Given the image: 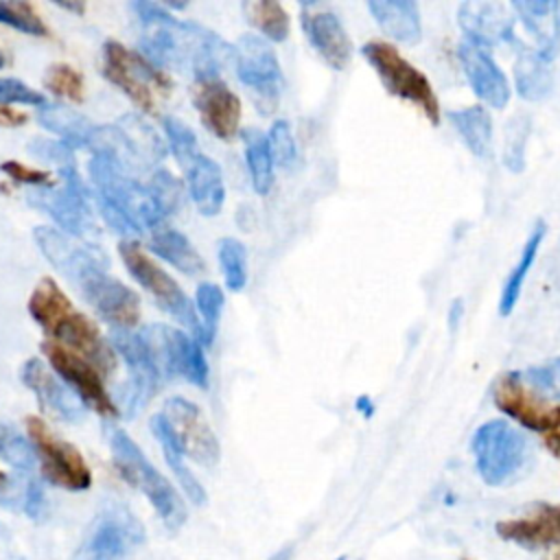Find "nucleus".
<instances>
[{
  "label": "nucleus",
  "mask_w": 560,
  "mask_h": 560,
  "mask_svg": "<svg viewBox=\"0 0 560 560\" xmlns=\"http://www.w3.org/2000/svg\"><path fill=\"white\" fill-rule=\"evenodd\" d=\"M7 486V477H4V472L0 470V488H4Z\"/></svg>",
  "instance_id": "4d7b16f0"
},
{
  "label": "nucleus",
  "mask_w": 560,
  "mask_h": 560,
  "mask_svg": "<svg viewBox=\"0 0 560 560\" xmlns=\"http://www.w3.org/2000/svg\"><path fill=\"white\" fill-rule=\"evenodd\" d=\"M512 9L523 20L525 28L536 37L538 52L551 61L560 42V2L551 0H518Z\"/></svg>",
  "instance_id": "393cba45"
},
{
  "label": "nucleus",
  "mask_w": 560,
  "mask_h": 560,
  "mask_svg": "<svg viewBox=\"0 0 560 560\" xmlns=\"http://www.w3.org/2000/svg\"><path fill=\"white\" fill-rule=\"evenodd\" d=\"M142 337L153 354L160 376H184L197 387H208L210 370L201 343L190 339L186 332L166 324H151L142 330Z\"/></svg>",
  "instance_id": "1a4fd4ad"
},
{
  "label": "nucleus",
  "mask_w": 560,
  "mask_h": 560,
  "mask_svg": "<svg viewBox=\"0 0 560 560\" xmlns=\"http://www.w3.org/2000/svg\"><path fill=\"white\" fill-rule=\"evenodd\" d=\"M114 348L122 357V361L129 368L131 374V385L129 394L125 398L127 413L138 411L147 400L155 396L160 389V370L153 361V354L142 337V332H131V330H116L114 332Z\"/></svg>",
  "instance_id": "f3484780"
},
{
  "label": "nucleus",
  "mask_w": 560,
  "mask_h": 560,
  "mask_svg": "<svg viewBox=\"0 0 560 560\" xmlns=\"http://www.w3.org/2000/svg\"><path fill=\"white\" fill-rule=\"evenodd\" d=\"M302 28L311 46L332 70H343L350 63L352 42L332 11H302Z\"/></svg>",
  "instance_id": "5701e85b"
},
{
  "label": "nucleus",
  "mask_w": 560,
  "mask_h": 560,
  "mask_svg": "<svg viewBox=\"0 0 560 560\" xmlns=\"http://www.w3.org/2000/svg\"><path fill=\"white\" fill-rule=\"evenodd\" d=\"M337 560H346V558H343V556H341V558H337Z\"/></svg>",
  "instance_id": "bf43d9fd"
},
{
  "label": "nucleus",
  "mask_w": 560,
  "mask_h": 560,
  "mask_svg": "<svg viewBox=\"0 0 560 560\" xmlns=\"http://www.w3.org/2000/svg\"><path fill=\"white\" fill-rule=\"evenodd\" d=\"M109 448L114 464L127 483L138 488L153 505L168 529H179L186 523V505L171 481L147 459L140 446L122 431H109Z\"/></svg>",
  "instance_id": "f03ea898"
},
{
  "label": "nucleus",
  "mask_w": 560,
  "mask_h": 560,
  "mask_svg": "<svg viewBox=\"0 0 560 560\" xmlns=\"http://www.w3.org/2000/svg\"><path fill=\"white\" fill-rule=\"evenodd\" d=\"M26 122V114L11 107V105H0V127H22Z\"/></svg>",
  "instance_id": "603ef678"
},
{
  "label": "nucleus",
  "mask_w": 560,
  "mask_h": 560,
  "mask_svg": "<svg viewBox=\"0 0 560 560\" xmlns=\"http://www.w3.org/2000/svg\"><path fill=\"white\" fill-rule=\"evenodd\" d=\"M151 431L164 453V459L168 464V468L173 470V475L177 477L184 494L188 497L190 503L195 505H206L208 501V494L201 486V481H197V477L190 472V468L184 464V448L179 444V438L175 433V429L171 427V422L160 413V416H153L151 418Z\"/></svg>",
  "instance_id": "a878e982"
},
{
  "label": "nucleus",
  "mask_w": 560,
  "mask_h": 560,
  "mask_svg": "<svg viewBox=\"0 0 560 560\" xmlns=\"http://www.w3.org/2000/svg\"><path fill=\"white\" fill-rule=\"evenodd\" d=\"M219 262L230 291H241L247 284V249L236 238H221Z\"/></svg>",
  "instance_id": "58836bf2"
},
{
  "label": "nucleus",
  "mask_w": 560,
  "mask_h": 560,
  "mask_svg": "<svg viewBox=\"0 0 560 560\" xmlns=\"http://www.w3.org/2000/svg\"><path fill=\"white\" fill-rule=\"evenodd\" d=\"M42 350H44L48 363L61 376V381L72 387V392L81 398V402L85 407L94 409L103 418L118 416V407H116L114 398L107 394V389L103 385V374L96 370L94 363H90L85 357L77 354L74 350H70L57 341H44Z\"/></svg>",
  "instance_id": "f8f14e48"
},
{
  "label": "nucleus",
  "mask_w": 560,
  "mask_h": 560,
  "mask_svg": "<svg viewBox=\"0 0 560 560\" xmlns=\"http://www.w3.org/2000/svg\"><path fill=\"white\" fill-rule=\"evenodd\" d=\"M88 171L96 186V199L122 210L140 228L160 225L162 214L149 192V186H142L140 182L129 177L118 162L103 153H94V158L88 164Z\"/></svg>",
  "instance_id": "0eeeda50"
},
{
  "label": "nucleus",
  "mask_w": 560,
  "mask_h": 560,
  "mask_svg": "<svg viewBox=\"0 0 560 560\" xmlns=\"http://www.w3.org/2000/svg\"><path fill=\"white\" fill-rule=\"evenodd\" d=\"M492 400L508 418L516 420L525 429L540 433L549 429L558 409L547 405L542 398L536 396V392L525 387L523 376L518 372H508L494 383Z\"/></svg>",
  "instance_id": "a211bd4d"
},
{
  "label": "nucleus",
  "mask_w": 560,
  "mask_h": 560,
  "mask_svg": "<svg viewBox=\"0 0 560 560\" xmlns=\"http://www.w3.org/2000/svg\"><path fill=\"white\" fill-rule=\"evenodd\" d=\"M88 304L116 330H129L140 319V298L120 280L107 273V267L90 269L77 284Z\"/></svg>",
  "instance_id": "ddd939ff"
},
{
  "label": "nucleus",
  "mask_w": 560,
  "mask_h": 560,
  "mask_svg": "<svg viewBox=\"0 0 560 560\" xmlns=\"http://www.w3.org/2000/svg\"><path fill=\"white\" fill-rule=\"evenodd\" d=\"M142 540V523L125 508H109L92 521L72 560H122Z\"/></svg>",
  "instance_id": "9d476101"
},
{
  "label": "nucleus",
  "mask_w": 560,
  "mask_h": 560,
  "mask_svg": "<svg viewBox=\"0 0 560 560\" xmlns=\"http://www.w3.org/2000/svg\"><path fill=\"white\" fill-rule=\"evenodd\" d=\"M164 133H166V142L171 147V153L175 155L179 166L188 168L192 164V160L199 155L195 131L188 125H184L182 120H177L173 116H166L164 118Z\"/></svg>",
  "instance_id": "a19ab883"
},
{
  "label": "nucleus",
  "mask_w": 560,
  "mask_h": 560,
  "mask_svg": "<svg viewBox=\"0 0 560 560\" xmlns=\"http://www.w3.org/2000/svg\"><path fill=\"white\" fill-rule=\"evenodd\" d=\"M59 171L63 186L59 190L39 188L28 195V203L44 210L61 228V232L88 238L96 232L92 210L88 203V190L81 177L77 175L74 166H66Z\"/></svg>",
  "instance_id": "9b49d317"
},
{
  "label": "nucleus",
  "mask_w": 560,
  "mask_h": 560,
  "mask_svg": "<svg viewBox=\"0 0 560 560\" xmlns=\"http://www.w3.org/2000/svg\"><path fill=\"white\" fill-rule=\"evenodd\" d=\"M457 22L462 31L468 35L475 46H497L503 42H512L514 37V20L505 4L501 2H483L468 0L457 9Z\"/></svg>",
  "instance_id": "412c9836"
},
{
  "label": "nucleus",
  "mask_w": 560,
  "mask_h": 560,
  "mask_svg": "<svg viewBox=\"0 0 560 560\" xmlns=\"http://www.w3.org/2000/svg\"><path fill=\"white\" fill-rule=\"evenodd\" d=\"M545 232H547L545 221H536L532 232H529V236H527V241H525V245H523V249H521V256H518L516 265L512 267V271L508 273V278L503 282V291H501V298H499V313L503 317H508L514 311V306H516V302L521 298L523 284H525L527 273H529V269H532V265H534V260L538 256V249L542 245Z\"/></svg>",
  "instance_id": "c756f323"
},
{
  "label": "nucleus",
  "mask_w": 560,
  "mask_h": 560,
  "mask_svg": "<svg viewBox=\"0 0 560 560\" xmlns=\"http://www.w3.org/2000/svg\"><path fill=\"white\" fill-rule=\"evenodd\" d=\"M37 120H39L42 127L57 133L68 149L90 147V142L94 138V131H96V127L85 116H81L79 112H74L66 105L39 107Z\"/></svg>",
  "instance_id": "c85d7f7f"
},
{
  "label": "nucleus",
  "mask_w": 560,
  "mask_h": 560,
  "mask_svg": "<svg viewBox=\"0 0 560 560\" xmlns=\"http://www.w3.org/2000/svg\"><path fill=\"white\" fill-rule=\"evenodd\" d=\"M448 120L475 155L488 158L492 153V120L483 107L472 105L464 109H453L448 112Z\"/></svg>",
  "instance_id": "473e14b6"
},
{
  "label": "nucleus",
  "mask_w": 560,
  "mask_h": 560,
  "mask_svg": "<svg viewBox=\"0 0 560 560\" xmlns=\"http://www.w3.org/2000/svg\"><path fill=\"white\" fill-rule=\"evenodd\" d=\"M470 451L481 479L488 486H501L523 470L529 444L508 420H488L472 433Z\"/></svg>",
  "instance_id": "7ed1b4c3"
},
{
  "label": "nucleus",
  "mask_w": 560,
  "mask_h": 560,
  "mask_svg": "<svg viewBox=\"0 0 560 560\" xmlns=\"http://www.w3.org/2000/svg\"><path fill=\"white\" fill-rule=\"evenodd\" d=\"M197 315H199V324H201V346H210L214 335H217V326H219V317H221V308H223V291L214 284V282H201L197 287Z\"/></svg>",
  "instance_id": "4c0bfd02"
},
{
  "label": "nucleus",
  "mask_w": 560,
  "mask_h": 560,
  "mask_svg": "<svg viewBox=\"0 0 560 560\" xmlns=\"http://www.w3.org/2000/svg\"><path fill=\"white\" fill-rule=\"evenodd\" d=\"M116 127L120 129V133L125 136V140L129 142V147L133 149V153L138 155L140 162L164 158V153H166L164 142L153 131V127L149 122H144L142 118L127 114L116 122Z\"/></svg>",
  "instance_id": "f704fd0d"
},
{
  "label": "nucleus",
  "mask_w": 560,
  "mask_h": 560,
  "mask_svg": "<svg viewBox=\"0 0 560 560\" xmlns=\"http://www.w3.org/2000/svg\"><path fill=\"white\" fill-rule=\"evenodd\" d=\"M370 13L376 24L394 39L405 44H416L422 35L420 13L411 0H370Z\"/></svg>",
  "instance_id": "cd10ccee"
},
{
  "label": "nucleus",
  "mask_w": 560,
  "mask_h": 560,
  "mask_svg": "<svg viewBox=\"0 0 560 560\" xmlns=\"http://www.w3.org/2000/svg\"><path fill=\"white\" fill-rule=\"evenodd\" d=\"M118 252L131 278L153 298V302L164 313H168L177 324L192 330L199 341L201 339L199 315L190 298L184 293V289L162 267H158V262H153L136 241H122Z\"/></svg>",
  "instance_id": "39448f33"
},
{
  "label": "nucleus",
  "mask_w": 560,
  "mask_h": 560,
  "mask_svg": "<svg viewBox=\"0 0 560 560\" xmlns=\"http://www.w3.org/2000/svg\"><path fill=\"white\" fill-rule=\"evenodd\" d=\"M11 103L46 107V98H44L42 92L28 88V85L22 83L20 79L0 77V105H11Z\"/></svg>",
  "instance_id": "49530a36"
},
{
  "label": "nucleus",
  "mask_w": 560,
  "mask_h": 560,
  "mask_svg": "<svg viewBox=\"0 0 560 560\" xmlns=\"http://www.w3.org/2000/svg\"><path fill=\"white\" fill-rule=\"evenodd\" d=\"M33 238L39 252L44 254V258L72 284H77L90 269L107 267L105 258L96 249L88 245H79L77 241H72L70 234L61 230L39 225L35 228Z\"/></svg>",
  "instance_id": "6ab92c4d"
},
{
  "label": "nucleus",
  "mask_w": 560,
  "mask_h": 560,
  "mask_svg": "<svg viewBox=\"0 0 560 560\" xmlns=\"http://www.w3.org/2000/svg\"><path fill=\"white\" fill-rule=\"evenodd\" d=\"M2 171L13 177L15 182H22V184H28V186H39V188H50L52 184V177L44 171H35V168H28L24 166L22 162H2Z\"/></svg>",
  "instance_id": "de8ad7c7"
},
{
  "label": "nucleus",
  "mask_w": 560,
  "mask_h": 560,
  "mask_svg": "<svg viewBox=\"0 0 560 560\" xmlns=\"http://www.w3.org/2000/svg\"><path fill=\"white\" fill-rule=\"evenodd\" d=\"M20 503H22V510H24L26 516L39 518V514L44 510V490H42L39 481H35V479L24 481V486H22V501Z\"/></svg>",
  "instance_id": "8fccbe9b"
},
{
  "label": "nucleus",
  "mask_w": 560,
  "mask_h": 560,
  "mask_svg": "<svg viewBox=\"0 0 560 560\" xmlns=\"http://www.w3.org/2000/svg\"><path fill=\"white\" fill-rule=\"evenodd\" d=\"M22 383L35 394L42 409L66 422H81L85 416V405L81 398L68 389L39 359H28L20 368Z\"/></svg>",
  "instance_id": "aec40b11"
},
{
  "label": "nucleus",
  "mask_w": 560,
  "mask_h": 560,
  "mask_svg": "<svg viewBox=\"0 0 560 560\" xmlns=\"http://www.w3.org/2000/svg\"><path fill=\"white\" fill-rule=\"evenodd\" d=\"M514 83L521 98L542 101L553 90V72L549 59L536 52H521L514 63Z\"/></svg>",
  "instance_id": "2f4dec72"
},
{
  "label": "nucleus",
  "mask_w": 560,
  "mask_h": 560,
  "mask_svg": "<svg viewBox=\"0 0 560 560\" xmlns=\"http://www.w3.org/2000/svg\"><path fill=\"white\" fill-rule=\"evenodd\" d=\"M31 151L42 158V160H50L55 164H59V168L72 166L70 162V149L59 140V142H50V140H35L31 144Z\"/></svg>",
  "instance_id": "09e8293b"
},
{
  "label": "nucleus",
  "mask_w": 560,
  "mask_h": 560,
  "mask_svg": "<svg viewBox=\"0 0 560 560\" xmlns=\"http://www.w3.org/2000/svg\"><path fill=\"white\" fill-rule=\"evenodd\" d=\"M160 258L171 262L175 269L184 273H199L203 271V258L197 254L192 243L168 225H158L151 230V245H149Z\"/></svg>",
  "instance_id": "7c9ffc66"
},
{
  "label": "nucleus",
  "mask_w": 560,
  "mask_h": 560,
  "mask_svg": "<svg viewBox=\"0 0 560 560\" xmlns=\"http://www.w3.org/2000/svg\"><path fill=\"white\" fill-rule=\"evenodd\" d=\"M236 74L256 96L276 107L284 88L280 61L271 46L258 35H243L236 44Z\"/></svg>",
  "instance_id": "4468645a"
},
{
  "label": "nucleus",
  "mask_w": 560,
  "mask_h": 560,
  "mask_svg": "<svg viewBox=\"0 0 560 560\" xmlns=\"http://www.w3.org/2000/svg\"><path fill=\"white\" fill-rule=\"evenodd\" d=\"M551 560H560V551H558V553H556Z\"/></svg>",
  "instance_id": "13d9d810"
},
{
  "label": "nucleus",
  "mask_w": 560,
  "mask_h": 560,
  "mask_svg": "<svg viewBox=\"0 0 560 560\" xmlns=\"http://www.w3.org/2000/svg\"><path fill=\"white\" fill-rule=\"evenodd\" d=\"M542 435H545L547 448H549L553 455L560 457V407L556 409V416H553L549 429H547Z\"/></svg>",
  "instance_id": "3c124183"
},
{
  "label": "nucleus",
  "mask_w": 560,
  "mask_h": 560,
  "mask_svg": "<svg viewBox=\"0 0 560 560\" xmlns=\"http://www.w3.org/2000/svg\"><path fill=\"white\" fill-rule=\"evenodd\" d=\"M503 540L525 549H540L560 542V505H538L534 512L497 523Z\"/></svg>",
  "instance_id": "b1692460"
},
{
  "label": "nucleus",
  "mask_w": 560,
  "mask_h": 560,
  "mask_svg": "<svg viewBox=\"0 0 560 560\" xmlns=\"http://www.w3.org/2000/svg\"><path fill=\"white\" fill-rule=\"evenodd\" d=\"M0 24H7L15 31H22V33L35 35V37H44L48 33L44 20L33 9V4L18 2V0L0 2Z\"/></svg>",
  "instance_id": "ea45409f"
},
{
  "label": "nucleus",
  "mask_w": 560,
  "mask_h": 560,
  "mask_svg": "<svg viewBox=\"0 0 560 560\" xmlns=\"http://www.w3.org/2000/svg\"><path fill=\"white\" fill-rule=\"evenodd\" d=\"M28 438L42 464V477L52 486L79 492L92 486V470L77 446L61 440L42 418H26Z\"/></svg>",
  "instance_id": "6e6552de"
},
{
  "label": "nucleus",
  "mask_w": 560,
  "mask_h": 560,
  "mask_svg": "<svg viewBox=\"0 0 560 560\" xmlns=\"http://www.w3.org/2000/svg\"><path fill=\"white\" fill-rule=\"evenodd\" d=\"M44 85L61 98H68L74 103L83 98V77L68 63H52L46 70Z\"/></svg>",
  "instance_id": "79ce46f5"
},
{
  "label": "nucleus",
  "mask_w": 560,
  "mask_h": 560,
  "mask_svg": "<svg viewBox=\"0 0 560 560\" xmlns=\"http://www.w3.org/2000/svg\"><path fill=\"white\" fill-rule=\"evenodd\" d=\"M457 55L472 92L494 109L505 107L510 101V83L497 61L470 42H462Z\"/></svg>",
  "instance_id": "4be33fe9"
},
{
  "label": "nucleus",
  "mask_w": 560,
  "mask_h": 560,
  "mask_svg": "<svg viewBox=\"0 0 560 560\" xmlns=\"http://www.w3.org/2000/svg\"><path fill=\"white\" fill-rule=\"evenodd\" d=\"M103 74L142 112L155 114V94L168 90L166 74L142 52H131L120 42L103 44Z\"/></svg>",
  "instance_id": "423d86ee"
},
{
  "label": "nucleus",
  "mask_w": 560,
  "mask_h": 560,
  "mask_svg": "<svg viewBox=\"0 0 560 560\" xmlns=\"http://www.w3.org/2000/svg\"><path fill=\"white\" fill-rule=\"evenodd\" d=\"M162 416L175 429L184 453L201 466H214L221 457V446L201 409L188 398L173 396L166 400Z\"/></svg>",
  "instance_id": "2eb2a0df"
},
{
  "label": "nucleus",
  "mask_w": 560,
  "mask_h": 560,
  "mask_svg": "<svg viewBox=\"0 0 560 560\" xmlns=\"http://www.w3.org/2000/svg\"><path fill=\"white\" fill-rule=\"evenodd\" d=\"M192 103L203 127L221 140L238 131L241 101L221 77H199L192 85Z\"/></svg>",
  "instance_id": "dca6fc26"
},
{
  "label": "nucleus",
  "mask_w": 560,
  "mask_h": 560,
  "mask_svg": "<svg viewBox=\"0 0 560 560\" xmlns=\"http://www.w3.org/2000/svg\"><path fill=\"white\" fill-rule=\"evenodd\" d=\"M273 164L282 168H293L298 164V144L291 131V125L287 120H276L267 133Z\"/></svg>",
  "instance_id": "c03bdc74"
},
{
  "label": "nucleus",
  "mask_w": 560,
  "mask_h": 560,
  "mask_svg": "<svg viewBox=\"0 0 560 560\" xmlns=\"http://www.w3.org/2000/svg\"><path fill=\"white\" fill-rule=\"evenodd\" d=\"M361 52L389 94L409 101L411 105L422 109L431 125L440 122V101L429 79L416 66H411L392 44L372 39L363 44Z\"/></svg>",
  "instance_id": "20e7f679"
},
{
  "label": "nucleus",
  "mask_w": 560,
  "mask_h": 560,
  "mask_svg": "<svg viewBox=\"0 0 560 560\" xmlns=\"http://www.w3.org/2000/svg\"><path fill=\"white\" fill-rule=\"evenodd\" d=\"M188 173V188L190 197L197 206V210L206 217H214L225 199V188H223V175L221 168L214 160L208 155L199 153L192 164L186 168Z\"/></svg>",
  "instance_id": "bb28decb"
},
{
  "label": "nucleus",
  "mask_w": 560,
  "mask_h": 560,
  "mask_svg": "<svg viewBox=\"0 0 560 560\" xmlns=\"http://www.w3.org/2000/svg\"><path fill=\"white\" fill-rule=\"evenodd\" d=\"M7 61H9V59H7V55L0 50V68H4V66H7Z\"/></svg>",
  "instance_id": "6e6d98bb"
},
{
  "label": "nucleus",
  "mask_w": 560,
  "mask_h": 560,
  "mask_svg": "<svg viewBox=\"0 0 560 560\" xmlns=\"http://www.w3.org/2000/svg\"><path fill=\"white\" fill-rule=\"evenodd\" d=\"M31 317L61 346L85 357L105 376L116 368V354L98 326L74 308L52 278H42L28 298Z\"/></svg>",
  "instance_id": "f257e3e1"
},
{
  "label": "nucleus",
  "mask_w": 560,
  "mask_h": 560,
  "mask_svg": "<svg viewBox=\"0 0 560 560\" xmlns=\"http://www.w3.org/2000/svg\"><path fill=\"white\" fill-rule=\"evenodd\" d=\"M57 7H61V9H70V11H77V13H81V11H83V4H68V2H57Z\"/></svg>",
  "instance_id": "864d4df0"
},
{
  "label": "nucleus",
  "mask_w": 560,
  "mask_h": 560,
  "mask_svg": "<svg viewBox=\"0 0 560 560\" xmlns=\"http://www.w3.org/2000/svg\"><path fill=\"white\" fill-rule=\"evenodd\" d=\"M245 18L252 26H256L267 39L284 42L289 35V15L280 2L271 0H254L243 4Z\"/></svg>",
  "instance_id": "c9c22d12"
},
{
  "label": "nucleus",
  "mask_w": 560,
  "mask_h": 560,
  "mask_svg": "<svg viewBox=\"0 0 560 560\" xmlns=\"http://www.w3.org/2000/svg\"><path fill=\"white\" fill-rule=\"evenodd\" d=\"M245 144V164L249 171V179L256 192L265 195L273 184V155L269 147V138L260 129H243Z\"/></svg>",
  "instance_id": "72a5a7b5"
},
{
  "label": "nucleus",
  "mask_w": 560,
  "mask_h": 560,
  "mask_svg": "<svg viewBox=\"0 0 560 560\" xmlns=\"http://www.w3.org/2000/svg\"><path fill=\"white\" fill-rule=\"evenodd\" d=\"M0 459L22 472H28L37 462V451L13 424L0 422Z\"/></svg>",
  "instance_id": "e433bc0d"
},
{
  "label": "nucleus",
  "mask_w": 560,
  "mask_h": 560,
  "mask_svg": "<svg viewBox=\"0 0 560 560\" xmlns=\"http://www.w3.org/2000/svg\"><path fill=\"white\" fill-rule=\"evenodd\" d=\"M149 192L160 210V214H171L182 201V186L168 171H155L149 182Z\"/></svg>",
  "instance_id": "a18cd8bd"
},
{
  "label": "nucleus",
  "mask_w": 560,
  "mask_h": 560,
  "mask_svg": "<svg viewBox=\"0 0 560 560\" xmlns=\"http://www.w3.org/2000/svg\"><path fill=\"white\" fill-rule=\"evenodd\" d=\"M289 556H291V551L289 549H284V551H280V553H276L271 560H289Z\"/></svg>",
  "instance_id": "5fc2aeb1"
},
{
  "label": "nucleus",
  "mask_w": 560,
  "mask_h": 560,
  "mask_svg": "<svg viewBox=\"0 0 560 560\" xmlns=\"http://www.w3.org/2000/svg\"><path fill=\"white\" fill-rule=\"evenodd\" d=\"M521 376L529 383L532 392L542 394L545 398L560 400V357L549 359L540 365H532Z\"/></svg>",
  "instance_id": "37998d69"
}]
</instances>
